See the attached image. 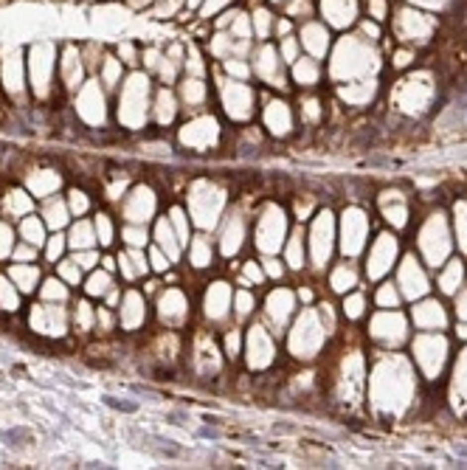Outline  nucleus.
Returning a JSON list of instances; mask_svg holds the SVG:
<instances>
[{
    "instance_id": "obj_1",
    "label": "nucleus",
    "mask_w": 467,
    "mask_h": 470,
    "mask_svg": "<svg viewBox=\"0 0 467 470\" xmlns=\"http://www.w3.org/2000/svg\"><path fill=\"white\" fill-rule=\"evenodd\" d=\"M253 307H256V298H253V293H248V290H236V293H234L231 313L236 315V318H248V315L253 313Z\"/></svg>"
},
{
    "instance_id": "obj_2",
    "label": "nucleus",
    "mask_w": 467,
    "mask_h": 470,
    "mask_svg": "<svg viewBox=\"0 0 467 470\" xmlns=\"http://www.w3.org/2000/svg\"><path fill=\"white\" fill-rule=\"evenodd\" d=\"M211 256H214L211 242H208L206 236H197V239L191 242V259H194V265H197V268H206L208 262H211Z\"/></svg>"
},
{
    "instance_id": "obj_3",
    "label": "nucleus",
    "mask_w": 467,
    "mask_h": 470,
    "mask_svg": "<svg viewBox=\"0 0 467 470\" xmlns=\"http://www.w3.org/2000/svg\"><path fill=\"white\" fill-rule=\"evenodd\" d=\"M262 279H265V270H262L253 259H248L242 265V273L236 276V282H239L242 288H253V285H262Z\"/></svg>"
},
{
    "instance_id": "obj_4",
    "label": "nucleus",
    "mask_w": 467,
    "mask_h": 470,
    "mask_svg": "<svg viewBox=\"0 0 467 470\" xmlns=\"http://www.w3.org/2000/svg\"><path fill=\"white\" fill-rule=\"evenodd\" d=\"M251 26H253V37H256V40H268L270 26H273V17H270V11L256 9V11L251 14Z\"/></svg>"
},
{
    "instance_id": "obj_5",
    "label": "nucleus",
    "mask_w": 467,
    "mask_h": 470,
    "mask_svg": "<svg viewBox=\"0 0 467 470\" xmlns=\"http://www.w3.org/2000/svg\"><path fill=\"white\" fill-rule=\"evenodd\" d=\"M239 344H242V332L236 330V327H228V332H225V355L231 357V360H236L239 357Z\"/></svg>"
},
{
    "instance_id": "obj_6",
    "label": "nucleus",
    "mask_w": 467,
    "mask_h": 470,
    "mask_svg": "<svg viewBox=\"0 0 467 470\" xmlns=\"http://www.w3.org/2000/svg\"><path fill=\"white\" fill-rule=\"evenodd\" d=\"M158 236H161V248H166V251H169V256H172V259H177V253H180V242H172L175 236H172V231H169V226H166V223H161V228H158Z\"/></svg>"
},
{
    "instance_id": "obj_7",
    "label": "nucleus",
    "mask_w": 467,
    "mask_h": 470,
    "mask_svg": "<svg viewBox=\"0 0 467 470\" xmlns=\"http://www.w3.org/2000/svg\"><path fill=\"white\" fill-rule=\"evenodd\" d=\"M3 439H6V445H11V448H23L26 442H34V436L28 434L26 428H11V431L3 434Z\"/></svg>"
},
{
    "instance_id": "obj_8",
    "label": "nucleus",
    "mask_w": 467,
    "mask_h": 470,
    "mask_svg": "<svg viewBox=\"0 0 467 470\" xmlns=\"http://www.w3.org/2000/svg\"><path fill=\"white\" fill-rule=\"evenodd\" d=\"M104 403H107L110 409H116V411H124V414H132V411L138 409L135 403H130V400H118V397H110V394L104 397Z\"/></svg>"
},
{
    "instance_id": "obj_9",
    "label": "nucleus",
    "mask_w": 467,
    "mask_h": 470,
    "mask_svg": "<svg viewBox=\"0 0 467 470\" xmlns=\"http://www.w3.org/2000/svg\"><path fill=\"white\" fill-rule=\"evenodd\" d=\"M262 268H265V276H270V279L282 276V265H279V259H273V256H268V259L262 262Z\"/></svg>"
},
{
    "instance_id": "obj_10",
    "label": "nucleus",
    "mask_w": 467,
    "mask_h": 470,
    "mask_svg": "<svg viewBox=\"0 0 467 470\" xmlns=\"http://www.w3.org/2000/svg\"><path fill=\"white\" fill-rule=\"evenodd\" d=\"M456 453H462V456H467V445H456Z\"/></svg>"
}]
</instances>
